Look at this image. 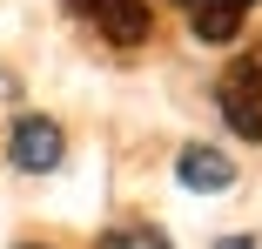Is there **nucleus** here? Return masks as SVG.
<instances>
[{
    "mask_svg": "<svg viewBox=\"0 0 262 249\" xmlns=\"http://www.w3.org/2000/svg\"><path fill=\"white\" fill-rule=\"evenodd\" d=\"M215 101H222V115H229V128H235L242 141H262V40L222 68Z\"/></svg>",
    "mask_w": 262,
    "mask_h": 249,
    "instance_id": "1",
    "label": "nucleus"
},
{
    "mask_svg": "<svg viewBox=\"0 0 262 249\" xmlns=\"http://www.w3.org/2000/svg\"><path fill=\"white\" fill-rule=\"evenodd\" d=\"M68 7L101 34V40H108V47H141L148 40V0H68Z\"/></svg>",
    "mask_w": 262,
    "mask_h": 249,
    "instance_id": "2",
    "label": "nucleus"
},
{
    "mask_svg": "<svg viewBox=\"0 0 262 249\" xmlns=\"http://www.w3.org/2000/svg\"><path fill=\"white\" fill-rule=\"evenodd\" d=\"M7 155H14V169L47 175V169H61L68 135H61V121H47V115H20V121H14V135H7Z\"/></svg>",
    "mask_w": 262,
    "mask_h": 249,
    "instance_id": "3",
    "label": "nucleus"
},
{
    "mask_svg": "<svg viewBox=\"0 0 262 249\" xmlns=\"http://www.w3.org/2000/svg\"><path fill=\"white\" fill-rule=\"evenodd\" d=\"M175 175H182V189H195V195H222V189L235 182V162L222 155L215 141H188L182 155H175Z\"/></svg>",
    "mask_w": 262,
    "mask_h": 249,
    "instance_id": "4",
    "label": "nucleus"
},
{
    "mask_svg": "<svg viewBox=\"0 0 262 249\" xmlns=\"http://www.w3.org/2000/svg\"><path fill=\"white\" fill-rule=\"evenodd\" d=\"M182 7H188L195 40H235V27H242V14L255 0H182Z\"/></svg>",
    "mask_w": 262,
    "mask_h": 249,
    "instance_id": "5",
    "label": "nucleus"
},
{
    "mask_svg": "<svg viewBox=\"0 0 262 249\" xmlns=\"http://www.w3.org/2000/svg\"><path fill=\"white\" fill-rule=\"evenodd\" d=\"M101 249H168V236L162 229H108Z\"/></svg>",
    "mask_w": 262,
    "mask_h": 249,
    "instance_id": "6",
    "label": "nucleus"
},
{
    "mask_svg": "<svg viewBox=\"0 0 262 249\" xmlns=\"http://www.w3.org/2000/svg\"><path fill=\"white\" fill-rule=\"evenodd\" d=\"M222 249H262V236H222Z\"/></svg>",
    "mask_w": 262,
    "mask_h": 249,
    "instance_id": "7",
    "label": "nucleus"
}]
</instances>
